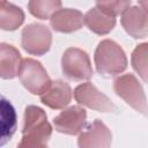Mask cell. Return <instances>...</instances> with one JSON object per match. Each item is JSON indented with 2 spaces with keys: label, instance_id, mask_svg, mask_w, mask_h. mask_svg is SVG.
<instances>
[{
  "label": "cell",
  "instance_id": "cell-1",
  "mask_svg": "<svg viewBox=\"0 0 148 148\" xmlns=\"http://www.w3.org/2000/svg\"><path fill=\"white\" fill-rule=\"evenodd\" d=\"M51 134L52 126L47 121L44 110L36 105L27 106L18 148H44L47 146Z\"/></svg>",
  "mask_w": 148,
  "mask_h": 148
},
{
  "label": "cell",
  "instance_id": "cell-2",
  "mask_svg": "<svg viewBox=\"0 0 148 148\" xmlns=\"http://www.w3.org/2000/svg\"><path fill=\"white\" fill-rule=\"evenodd\" d=\"M94 59L97 72L104 77L117 76L127 67V58L124 50L111 39L99 42Z\"/></svg>",
  "mask_w": 148,
  "mask_h": 148
},
{
  "label": "cell",
  "instance_id": "cell-3",
  "mask_svg": "<svg viewBox=\"0 0 148 148\" xmlns=\"http://www.w3.org/2000/svg\"><path fill=\"white\" fill-rule=\"evenodd\" d=\"M17 75L23 87L32 95L40 96L52 82L43 65L32 58H25L21 61Z\"/></svg>",
  "mask_w": 148,
  "mask_h": 148
},
{
  "label": "cell",
  "instance_id": "cell-4",
  "mask_svg": "<svg viewBox=\"0 0 148 148\" xmlns=\"http://www.w3.org/2000/svg\"><path fill=\"white\" fill-rule=\"evenodd\" d=\"M113 89L116 94L135 111L146 114V95L138 79L133 74H125L117 77L113 82Z\"/></svg>",
  "mask_w": 148,
  "mask_h": 148
},
{
  "label": "cell",
  "instance_id": "cell-5",
  "mask_svg": "<svg viewBox=\"0 0 148 148\" xmlns=\"http://www.w3.org/2000/svg\"><path fill=\"white\" fill-rule=\"evenodd\" d=\"M64 74L75 81L89 80L92 76V67L87 52L77 47L67 49L61 58Z\"/></svg>",
  "mask_w": 148,
  "mask_h": 148
},
{
  "label": "cell",
  "instance_id": "cell-6",
  "mask_svg": "<svg viewBox=\"0 0 148 148\" xmlns=\"http://www.w3.org/2000/svg\"><path fill=\"white\" fill-rule=\"evenodd\" d=\"M51 31L44 24L31 23L22 30V47L29 54H45L51 47Z\"/></svg>",
  "mask_w": 148,
  "mask_h": 148
},
{
  "label": "cell",
  "instance_id": "cell-7",
  "mask_svg": "<svg viewBox=\"0 0 148 148\" xmlns=\"http://www.w3.org/2000/svg\"><path fill=\"white\" fill-rule=\"evenodd\" d=\"M74 98L79 104L98 112H113L117 110L111 99L90 82L79 84L74 89Z\"/></svg>",
  "mask_w": 148,
  "mask_h": 148
},
{
  "label": "cell",
  "instance_id": "cell-8",
  "mask_svg": "<svg viewBox=\"0 0 148 148\" xmlns=\"http://www.w3.org/2000/svg\"><path fill=\"white\" fill-rule=\"evenodd\" d=\"M111 141L112 134L110 130L99 119H96L80 131L77 145L81 148H108Z\"/></svg>",
  "mask_w": 148,
  "mask_h": 148
},
{
  "label": "cell",
  "instance_id": "cell-9",
  "mask_svg": "<svg viewBox=\"0 0 148 148\" xmlns=\"http://www.w3.org/2000/svg\"><path fill=\"white\" fill-rule=\"evenodd\" d=\"M87 120V112L83 108L73 105L61 111L54 119L53 125L56 131L62 134L75 135L84 127Z\"/></svg>",
  "mask_w": 148,
  "mask_h": 148
},
{
  "label": "cell",
  "instance_id": "cell-10",
  "mask_svg": "<svg viewBox=\"0 0 148 148\" xmlns=\"http://www.w3.org/2000/svg\"><path fill=\"white\" fill-rule=\"evenodd\" d=\"M121 25L133 38H146L148 34L147 9L142 7H128L121 14Z\"/></svg>",
  "mask_w": 148,
  "mask_h": 148
},
{
  "label": "cell",
  "instance_id": "cell-11",
  "mask_svg": "<svg viewBox=\"0 0 148 148\" xmlns=\"http://www.w3.org/2000/svg\"><path fill=\"white\" fill-rule=\"evenodd\" d=\"M51 27L58 32H74L83 25V14L73 8H62L54 12L50 17Z\"/></svg>",
  "mask_w": 148,
  "mask_h": 148
},
{
  "label": "cell",
  "instance_id": "cell-12",
  "mask_svg": "<svg viewBox=\"0 0 148 148\" xmlns=\"http://www.w3.org/2000/svg\"><path fill=\"white\" fill-rule=\"evenodd\" d=\"M71 98H72L71 87L68 83L61 80L52 81L50 87L46 89V91H44L40 95L42 103L54 110L64 109L66 105L69 104Z\"/></svg>",
  "mask_w": 148,
  "mask_h": 148
},
{
  "label": "cell",
  "instance_id": "cell-13",
  "mask_svg": "<svg viewBox=\"0 0 148 148\" xmlns=\"http://www.w3.org/2000/svg\"><path fill=\"white\" fill-rule=\"evenodd\" d=\"M16 127V111L9 99L0 95V147L5 146L13 138Z\"/></svg>",
  "mask_w": 148,
  "mask_h": 148
},
{
  "label": "cell",
  "instance_id": "cell-14",
  "mask_svg": "<svg viewBox=\"0 0 148 148\" xmlns=\"http://www.w3.org/2000/svg\"><path fill=\"white\" fill-rule=\"evenodd\" d=\"M21 53L13 45L0 43V77L14 79L21 65Z\"/></svg>",
  "mask_w": 148,
  "mask_h": 148
},
{
  "label": "cell",
  "instance_id": "cell-15",
  "mask_svg": "<svg viewBox=\"0 0 148 148\" xmlns=\"http://www.w3.org/2000/svg\"><path fill=\"white\" fill-rule=\"evenodd\" d=\"M83 23L89 28L90 31L97 35L109 34L116 25V18L99 10L98 8L89 9L83 16Z\"/></svg>",
  "mask_w": 148,
  "mask_h": 148
},
{
  "label": "cell",
  "instance_id": "cell-16",
  "mask_svg": "<svg viewBox=\"0 0 148 148\" xmlns=\"http://www.w3.org/2000/svg\"><path fill=\"white\" fill-rule=\"evenodd\" d=\"M24 21L23 10L7 1L0 5V29L6 31H14L22 25Z\"/></svg>",
  "mask_w": 148,
  "mask_h": 148
},
{
  "label": "cell",
  "instance_id": "cell-17",
  "mask_svg": "<svg viewBox=\"0 0 148 148\" xmlns=\"http://www.w3.org/2000/svg\"><path fill=\"white\" fill-rule=\"evenodd\" d=\"M61 7V0H29L28 9L37 18L46 20Z\"/></svg>",
  "mask_w": 148,
  "mask_h": 148
},
{
  "label": "cell",
  "instance_id": "cell-18",
  "mask_svg": "<svg viewBox=\"0 0 148 148\" xmlns=\"http://www.w3.org/2000/svg\"><path fill=\"white\" fill-rule=\"evenodd\" d=\"M147 54H148V44L142 43L138 45L132 53V66L139 73L141 79L147 81Z\"/></svg>",
  "mask_w": 148,
  "mask_h": 148
},
{
  "label": "cell",
  "instance_id": "cell-19",
  "mask_svg": "<svg viewBox=\"0 0 148 148\" xmlns=\"http://www.w3.org/2000/svg\"><path fill=\"white\" fill-rule=\"evenodd\" d=\"M96 8L113 17L123 14L131 5V0H95Z\"/></svg>",
  "mask_w": 148,
  "mask_h": 148
},
{
  "label": "cell",
  "instance_id": "cell-20",
  "mask_svg": "<svg viewBox=\"0 0 148 148\" xmlns=\"http://www.w3.org/2000/svg\"><path fill=\"white\" fill-rule=\"evenodd\" d=\"M6 2V0H0V5H2V3H5Z\"/></svg>",
  "mask_w": 148,
  "mask_h": 148
}]
</instances>
